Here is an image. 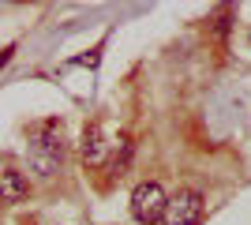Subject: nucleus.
<instances>
[{
	"label": "nucleus",
	"mask_w": 251,
	"mask_h": 225,
	"mask_svg": "<svg viewBox=\"0 0 251 225\" xmlns=\"http://www.w3.org/2000/svg\"><path fill=\"white\" fill-rule=\"evenodd\" d=\"M30 195V180H26V173L15 165L11 158L0 161V203H23Z\"/></svg>",
	"instance_id": "20e7f679"
},
{
	"label": "nucleus",
	"mask_w": 251,
	"mask_h": 225,
	"mask_svg": "<svg viewBox=\"0 0 251 225\" xmlns=\"http://www.w3.org/2000/svg\"><path fill=\"white\" fill-rule=\"evenodd\" d=\"M105 154H109V143H105V135H101V124H86L83 143H79V158H83V165H86V169H101Z\"/></svg>",
	"instance_id": "39448f33"
},
{
	"label": "nucleus",
	"mask_w": 251,
	"mask_h": 225,
	"mask_svg": "<svg viewBox=\"0 0 251 225\" xmlns=\"http://www.w3.org/2000/svg\"><path fill=\"white\" fill-rule=\"evenodd\" d=\"M202 218H206V195L195 192V188H180L176 195H169L161 222L165 225H202Z\"/></svg>",
	"instance_id": "f03ea898"
},
{
	"label": "nucleus",
	"mask_w": 251,
	"mask_h": 225,
	"mask_svg": "<svg viewBox=\"0 0 251 225\" xmlns=\"http://www.w3.org/2000/svg\"><path fill=\"white\" fill-rule=\"evenodd\" d=\"M26 154H30V169L42 176V180H52L60 173L64 158H68V143H64V124L60 120H38L26 128Z\"/></svg>",
	"instance_id": "f257e3e1"
},
{
	"label": "nucleus",
	"mask_w": 251,
	"mask_h": 225,
	"mask_svg": "<svg viewBox=\"0 0 251 225\" xmlns=\"http://www.w3.org/2000/svg\"><path fill=\"white\" fill-rule=\"evenodd\" d=\"M165 203H169V195L157 180H143L131 188V218L139 225H157L161 214H165Z\"/></svg>",
	"instance_id": "7ed1b4c3"
},
{
	"label": "nucleus",
	"mask_w": 251,
	"mask_h": 225,
	"mask_svg": "<svg viewBox=\"0 0 251 225\" xmlns=\"http://www.w3.org/2000/svg\"><path fill=\"white\" fill-rule=\"evenodd\" d=\"M11 53H15V45H8V49L0 53V68H4V64H8V60H11Z\"/></svg>",
	"instance_id": "423d86ee"
}]
</instances>
